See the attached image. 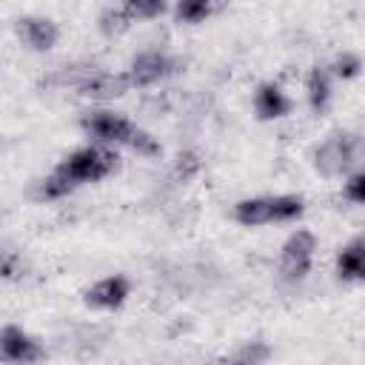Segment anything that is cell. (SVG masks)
<instances>
[{
    "mask_svg": "<svg viewBox=\"0 0 365 365\" xmlns=\"http://www.w3.org/2000/svg\"><path fill=\"white\" fill-rule=\"evenodd\" d=\"M3 279H14L17 274H23V262H17L14 251H3Z\"/></svg>",
    "mask_w": 365,
    "mask_h": 365,
    "instance_id": "cell-21",
    "label": "cell"
},
{
    "mask_svg": "<svg viewBox=\"0 0 365 365\" xmlns=\"http://www.w3.org/2000/svg\"><path fill=\"white\" fill-rule=\"evenodd\" d=\"M342 197L348 202H356V205H365V171H356V174H348L345 185H342Z\"/></svg>",
    "mask_w": 365,
    "mask_h": 365,
    "instance_id": "cell-18",
    "label": "cell"
},
{
    "mask_svg": "<svg viewBox=\"0 0 365 365\" xmlns=\"http://www.w3.org/2000/svg\"><path fill=\"white\" fill-rule=\"evenodd\" d=\"M291 108H294V103H291L288 91L279 83H271L268 80V83H259L257 86V91H254V114L259 120H265V123L282 120V117L291 114Z\"/></svg>",
    "mask_w": 365,
    "mask_h": 365,
    "instance_id": "cell-11",
    "label": "cell"
},
{
    "mask_svg": "<svg viewBox=\"0 0 365 365\" xmlns=\"http://www.w3.org/2000/svg\"><path fill=\"white\" fill-rule=\"evenodd\" d=\"M74 88H77V97H83V100L111 103L134 86H131L128 71H91V74H83Z\"/></svg>",
    "mask_w": 365,
    "mask_h": 365,
    "instance_id": "cell-7",
    "label": "cell"
},
{
    "mask_svg": "<svg viewBox=\"0 0 365 365\" xmlns=\"http://www.w3.org/2000/svg\"><path fill=\"white\" fill-rule=\"evenodd\" d=\"M14 34L17 40L29 48V51H37V54H46L57 46L60 40V29L51 17H43V14H23L14 20Z\"/></svg>",
    "mask_w": 365,
    "mask_h": 365,
    "instance_id": "cell-8",
    "label": "cell"
},
{
    "mask_svg": "<svg viewBox=\"0 0 365 365\" xmlns=\"http://www.w3.org/2000/svg\"><path fill=\"white\" fill-rule=\"evenodd\" d=\"M334 271L342 282H365V234L339 248Z\"/></svg>",
    "mask_w": 365,
    "mask_h": 365,
    "instance_id": "cell-13",
    "label": "cell"
},
{
    "mask_svg": "<svg viewBox=\"0 0 365 365\" xmlns=\"http://www.w3.org/2000/svg\"><path fill=\"white\" fill-rule=\"evenodd\" d=\"M0 359L3 362H40L46 359V348L40 345L37 336H31L29 331H23L20 325H3L0 331Z\"/></svg>",
    "mask_w": 365,
    "mask_h": 365,
    "instance_id": "cell-9",
    "label": "cell"
},
{
    "mask_svg": "<svg viewBox=\"0 0 365 365\" xmlns=\"http://www.w3.org/2000/svg\"><path fill=\"white\" fill-rule=\"evenodd\" d=\"M80 128L94 143H103V145H111V148L123 145V148H131L143 157H157L160 154V143L154 140V134L145 131L143 125H137L134 120H128L120 111L91 108L80 117Z\"/></svg>",
    "mask_w": 365,
    "mask_h": 365,
    "instance_id": "cell-2",
    "label": "cell"
},
{
    "mask_svg": "<svg viewBox=\"0 0 365 365\" xmlns=\"http://www.w3.org/2000/svg\"><path fill=\"white\" fill-rule=\"evenodd\" d=\"M120 168V157L111 145L103 143H91L83 145L71 154H66L34 188L37 200H60L68 197L71 191H77L80 185H91L100 182L106 177H111Z\"/></svg>",
    "mask_w": 365,
    "mask_h": 365,
    "instance_id": "cell-1",
    "label": "cell"
},
{
    "mask_svg": "<svg viewBox=\"0 0 365 365\" xmlns=\"http://www.w3.org/2000/svg\"><path fill=\"white\" fill-rule=\"evenodd\" d=\"M177 71H180V60L163 48H145L128 63V77H131V86H137V88L163 83Z\"/></svg>",
    "mask_w": 365,
    "mask_h": 365,
    "instance_id": "cell-6",
    "label": "cell"
},
{
    "mask_svg": "<svg viewBox=\"0 0 365 365\" xmlns=\"http://www.w3.org/2000/svg\"><path fill=\"white\" fill-rule=\"evenodd\" d=\"M314 168L334 180V177H342V174H351V168L365 160V140L354 131H331L322 143L314 145Z\"/></svg>",
    "mask_w": 365,
    "mask_h": 365,
    "instance_id": "cell-4",
    "label": "cell"
},
{
    "mask_svg": "<svg viewBox=\"0 0 365 365\" xmlns=\"http://www.w3.org/2000/svg\"><path fill=\"white\" fill-rule=\"evenodd\" d=\"M314 251H317V237L308 228H297L279 248V277L285 282H302L314 265Z\"/></svg>",
    "mask_w": 365,
    "mask_h": 365,
    "instance_id": "cell-5",
    "label": "cell"
},
{
    "mask_svg": "<svg viewBox=\"0 0 365 365\" xmlns=\"http://www.w3.org/2000/svg\"><path fill=\"white\" fill-rule=\"evenodd\" d=\"M359 71H362V60H359V54H354V51H342V54L334 57V63H331V74H334L336 80H354Z\"/></svg>",
    "mask_w": 365,
    "mask_h": 365,
    "instance_id": "cell-16",
    "label": "cell"
},
{
    "mask_svg": "<svg viewBox=\"0 0 365 365\" xmlns=\"http://www.w3.org/2000/svg\"><path fill=\"white\" fill-rule=\"evenodd\" d=\"M334 97V74L331 66H311L305 74V100L314 114H322Z\"/></svg>",
    "mask_w": 365,
    "mask_h": 365,
    "instance_id": "cell-12",
    "label": "cell"
},
{
    "mask_svg": "<svg viewBox=\"0 0 365 365\" xmlns=\"http://www.w3.org/2000/svg\"><path fill=\"white\" fill-rule=\"evenodd\" d=\"M123 6L131 11L134 20H151L165 11L168 0H123Z\"/></svg>",
    "mask_w": 365,
    "mask_h": 365,
    "instance_id": "cell-17",
    "label": "cell"
},
{
    "mask_svg": "<svg viewBox=\"0 0 365 365\" xmlns=\"http://www.w3.org/2000/svg\"><path fill=\"white\" fill-rule=\"evenodd\" d=\"M128 297H131V282L123 274L103 277L83 291V302L94 311H117L128 302Z\"/></svg>",
    "mask_w": 365,
    "mask_h": 365,
    "instance_id": "cell-10",
    "label": "cell"
},
{
    "mask_svg": "<svg viewBox=\"0 0 365 365\" xmlns=\"http://www.w3.org/2000/svg\"><path fill=\"white\" fill-rule=\"evenodd\" d=\"M225 3H228V0H177L174 17H177V23L194 26V23H202V20L214 17Z\"/></svg>",
    "mask_w": 365,
    "mask_h": 365,
    "instance_id": "cell-14",
    "label": "cell"
},
{
    "mask_svg": "<svg viewBox=\"0 0 365 365\" xmlns=\"http://www.w3.org/2000/svg\"><path fill=\"white\" fill-rule=\"evenodd\" d=\"M197 171H200V160H197V154H180V157H177V174H180L182 180L194 177Z\"/></svg>",
    "mask_w": 365,
    "mask_h": 365,
    "instance_id": "cell-20",
    "label": "cell"
},
{
    "mask_svg": "<svg viewBox=\"0 0 365 365\" xmlns=\"http://www.w3.org/2000/svg\"><path fill=\"white\" fill-rule=\"evenodd\" d=\"M305 214V200L299 194H265V197H245L234 202L231 217L245 228L274 225V222H294Z\"/></svg>",
    "mask_w": 365,
    "mask_h": 365,
    "instance_id": "cell-3",
    "label": "cell"
},
{
    "mask_svg": "<svg viewBox=\"0 0 365 365\" xmlns=\"http://www.w3.org/2000/svg\"><path fill=\"white\" fill-rule=\"evenodd\" d=\"M131 23H134V17L125 6H106L97 17V29L103 37H120L131 29Z\"/></svg>",
    "mask_w": 365,
    "mask_h": 365,
    "instance_id": "cell-15",
    "label": "cell"
},
{
    "mask_svg": "<svg viewBox=\"0 0 365 365\" xmlns=\"http://www.w3.org/2000/svg\"><path fill=\"white\" fill-rule=\"evenodd\" d=\"M268 356H271V348H268L265 342H245V345L234 354L237 362H265Z\"/></svg>",
    "mask_w": 365,
    "mask_h": 365,
    "instance_id": "cell-19",
    "label": "cell"
}]
</instances>
